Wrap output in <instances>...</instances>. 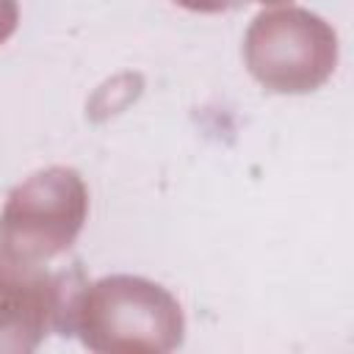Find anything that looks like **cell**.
<instances>
[{
	"label": "cell",
	"instance_id": "obj_1",
	"mask_svg": "<svg viewBox=\"0 0 354 354\" xmlns=\"http://www.w3.org/2000/svg\"><path fill=\"white\" fill-rule=\"evenodd\" d=\"M66 335L97 354H166L183 346L185 315L163 285L111 274L75 290Z\"/></svg>",
	"mask_w": 354,
	"mask_h": 354
},
{
	"label": "cell",
	"instance_id": "obj_2",
	"mask_svg": "<svg viewBox=\"0 0 354 354\" xmlns=\"http://www.w3.org/2000/svg\"><path fill=\"white\" fill-rule=\"evenodd\" d=\"M249 75L274 94H310L337 66L335 28L299 6L260 11L243 36Z\"/></svg>",
	"mask_w": 354,
	"mask_h": 354
},
{
	"label": "cell",
	"instance_id": "obj_3",
	"mask_svg": "<svg viewBox=\"0 0 354 354\" xmlns=\"http://www.w3.org/2000/svg\"><path fill=\"white\" fill-rule=\"evenodd\" d=\"M88 216L80 171L47 166L25 177L0 210V249L25 263H50L72 249Z\"/></svg>",
	"mask_w": 354,
	"mask_h": 354
},
{
	"label": "cell",
	"instance_id": "obj_4",
	"mask_svg": "<svg viewBox=\"0 0 354 354\" xmlns=\"http://www.w3.org/2000/svg\"><path fill=\"white\" fill-rule=\"evenodd\" d=\"M75 290L69 277L0 249V354H28L50 332L66 335Z\"/></svg>",
	"mask_w": 354,
	"mask_h": 354
},
{
	"label": "cell",
	"instance_id": "obj_5",
	"mask_svg": "<svg viewBox=\"0 0 354 354\" xmlns=\"http://www.w3.org/2000/svg\"><path fill=\"white\" fill-rule=\"evenodd\" d=\"M19 25V6L17 0H0V44L11 39Z\"/></svg>",
	"mask_w": 354,
	"mask_h": 354
},
{
	"label": "cell",
	"instance_id": "obj_6",
	"mask_svg": "<svg viewBox=\"0 0 354 354\" xmlns=\"http://www.w3.org/2000/svg\"><path fill=\"white\" fill-rule=\"evenodd\" d=\"M174 3L188 11H199V14H221L235 6V0H174Z\"/></svg>",
	"mask_w": 354,
	"mask_h": 354
},
{
	"label": "cell",
	"instance_id": "obj_7",
	"mask_svg": "<svg viewBox=\"0 0 354 354\" xmlns=\"http://www.w3.org/2000/svg\"><path fill=\"white\" fill-rule=\"evenodd\" d=\"M254 3H263V6H277V3H288V0H254Z\"/></svg>",
	"mask_w": 354,
	"mask_h": 354
}]
</instances>
